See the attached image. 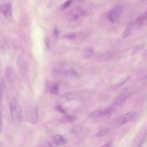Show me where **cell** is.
<instances>
[{
	"instance_id": "obj_1",
	"label": "cell",
	"mask_w": 147,
	"mask_h": 147,
	"mask_svg": "<svg viewBox=\"0 0 147 147\" xmlns=\"http://www.w3.org/2000/svg\"><path fill=\"white\" fill-rule=\"evenodd\" d=\"M10 113H11V119L14 124H20L22 120V112L20 105L18 102L14 99L10 102L9 104Z\"/></svg>"
},
{
	"instance_id": "obj_2",
	"label": "cell",
	"mask_w": 147,
	"mask_h": 147,
	"mask_svg": "<svg viewBox=\"0 0 147 147\" xmlns=\"http://www.w3.org/2000/svg\"><path fill=\"white\" fill-rule=\"evenodd\" d=\"M136 115H137V113L134 111H130L126 113L125 114L122 115L121 116L116 119V121L113 123V126L115 127H121V126L128 123L129 122L133 121L136 116Z\"/></svg>"
},
{
	"instance_id": "obj_3",
	"label": "cell",
	"mask_w": 147,
	"mask_h": 147,
	"mask_svg": "<svg viewBox=\"0 0 147 147\" xmlns=\"http://www.w3.org/2000/svg\"><path fill=\"white\" fill-rule=\"evenodd\" d=\"M25 115L27 120L32 123H35L38 118V110L36 104H30L26 108Z\"/></svg>"
},
{
	"instance_id": "obj_4",
	"label": "cell",
	"mask_w": 147,
	"mask_h": 147,
	"mask_svg": "<svg viewBox=\"0 0 147 147\" xmlns=\"http://www.w3.org/2000/svg\"><path fill=\"white\" fill-rule=\"evenodd\" d=\"M54 70L55 73L63 75V76H77L78 73L73 67H69L67 65L64 64H60L55 66L54 67Z\"/></svg>"
},
{
	"instance_id": "obj_5",
	"label": "cell",
	"mask_w": 147,
	"mask_h": 147,
	"mask_svg": "<svg viewBox=\"0 0 147 147\" xmlns=\"http://www.w3.org/2000/svg\"><path fill=\"white\" fill-rule=\"evenodd\" d=\"M113 109L109 108V109H104V110H98L92 112L90 114V117L93 119H106L109 118L113 114Z\"/></svg>"
},
{
	"instance_id": "obj_6",
	"label": "cell",
	"mask_w": 147,
	"mask_h": 147,
	"mask_svg": "<svg viewBox=\"0 0 147 147\" xmlns=\"http://www.w3.org/2000/svg\"><path fill=\"white\" fill-rule=\"evenodd\" d=\"M122 12H123V8L120 5H117L110 10L108 14V17L111 22L115 23L119 20Z\"/></svg>"
},
{
	"instance_id": "obj_7",
	"label": "cell",
	"mask_w": 147,
	"mask_h": 147,
	"mask_svg": "<svg viewBox=\"0 0 147 147\" xmlns=\"http://www.w3.org/2000/svg\"><path fill=\"white\" fill-rule=\"evenodd\" d=\"M132 93V90L131 88H126L123 89L122 90L121 93H120L119 96L116 98V101L114 103L115 106H120L121 105L123 104L125 101H126V99L129 97V96L131 95Z\"/></svg>"
},
{
	"instance_id": "obj_8",
	"label": "cell",
	"mask_w": 147,
	"mask_h": 147,
	"mask_svg": "<svg viewBox=\"0 0 147 147\" xmlns=\"http://www.w3.org/2000/svg\"><path fill=\"white\" fill-rule=\"evenodd\" d=\"M0 13L2 14L7 20H11L12 18V7L10 3H4L0 4Z\"/></svg>"
},
{
	"instance_id": "obj_9",
	"label": "cell",
	"mask_w": 147,
	"mask_h": 147,
	"mask_svg": "<svg viewBox=\"0 0 147 147\" xmlns=\"http://www.w3.org/2000/svg\"><path fill=\"white\" fill-rule=\"evenodd\" d=\"M88 13L84 9H82L80 8H76L73 10L70 11L68 14V19L70 21H74V20H78L80 17H84L87 16Z\"/></svg>"
},
{
	"instance_id": "obj_10",
	"label": "cell",
	"mask_w": 147,
	"mask_h": 147,
	"mask_svg": "<svg viewBox=\"0 0 147 147\" xmlns=\"http://www.w3.org/2000/svg\"><path fill=\"white\" fill-rule=\"evenodd\" d=\"M53 142L54 144L57 145V146H62L67 143V140L65 139L63 136L60 134H55L53 136Z\"/></svg>"
},
{
	"instance_id": "obj_11",
	"label": "cell",
	"mask_w": 147,
	"mask_h": 147,
	"mask_svg": "<svg viewBox=\"0 0 147 147\" xmlns=\"http://www.w3.org/2000/svg\"><path fill=\"white\" fill-rule=\"evenodd\" d=\"M146 19H147V13L145 12L144 14L139 16V17H138L137 20H136V22H135V24L139 26V27H141V26H142L145 22H146Z\"/></svg>"
},
{
	"instance_id": "obj_12",
	"label": "cell",
	"mask_w": 147,
	"mask_h": 147,
	"mask_svg": "<svg viewBox=\"0 0 147 147\" xmlns=\"http://www.w3.org/2000/svg\"><path fill=\"white\" fill-rule=\"evenodd\" d=\"M6 76L9 81L12 82L14 80V70L11 67H7V71H6Z\"/></svg>"
},
{
	"instance_id": "obj_13",
	"label": "cell",
	"mask_w": 147,
	"mask_h": 147,
	"mask_svg": "<svg viewBox=\"0 0 147 147\" xmlns=\"http://www.w3.org/2000/svg\"><path fill=\"white\" fill-rule=\"evenodd\" d=\"M75 98H76V95L74 93H71V92L65 93L62 96V98L65 101H70V100H74Z\"/></svg>"
},
{
	"instance_id": "obj_14",
	"label": "cell",
	"mask_w": 147,
	"mask_h": 147,
	"mask_svg": "<svg viewBox=\"0 0 147 147\" xmlns=\"http://www.w3.org/2000/svg\"><path fill=\"white\" fill-rule=\"evenodd\" d=\"M93 55V49L91 47H88L84 50L83 52V56H84L86 58H89V57H92Z\"/></svg>"
},
{
	"instance_id": "obj_15",
	"label": "cell",
	"mask_w": 147,
	"mask_h": 147,
	"mask_svg": "<svg viewBox=\"0 0 147 147\" xmlns=\"http://www.w3.org/2000/svg\"><path fill=\"white\" fill-rule=\"evenodd\" d=\"M75 120V117L71 116H69V115H65V116H63L61 119V121L63 122H71Z\"/></svg>"
},
{
	"instance_id": "obj_16",
	"label": "cell",
	"mask_w": 147,
	"mask_h": 147,
	"mask_svg": "<svg viewBox=\"0 0 147 147\" xmlns=\"http://www.w3.org/2000/svg\"><path fill=\"white\" fill-rule=\"evenodd\" d=\"M131 30H132V25L131 24V25L129 26V27L126 28V30L123 32V35H122V37H123V39L126 38V37H127L130 34L131 32Z\"/></svg>"
},
{
	"instance_id": "obj_17",
	"label": "cell",
	"mask_w": 147,
	"mask_h": 147,
	"mask_svg": "<svg viewBox=\"0 0 147 147\" xmlns=\"http://www.w3.org/2000/svg\"><path fill=\"white\" fill-rule=\"evenodd\" d=\"M58 85L57 84H53V86L50 88V90L52 93H54V94H57V92H58Z\"/></svg>"
},
{
	"instance_id": "obj_18",
	"label": "cell",
	"mask_w": 147,
	"mask_h": 147,
	"mask_svg": "<svg viewBox=\"0 0 147 147\" xmlns=\"http://www.w3.org/2000/svg\"><path fill=\"white\" fill-rule=\"evenodd\" d=\"M72 1H73V0H67V1H66L63 4V6H62V7H61V9L64 10V9H67V7H70V4H72Z\"/></svg>"
},
{
	"instance_id": "obj_19",
	"label": "cell",
	"mask_w": 147,
	"mask_h": 147,
	"mask_svg": "<svg viewBox=\"0 0 147 147\" xmlns=\"http://www.w3.org/2000/svg\"><path fill=\"white\" fill-rule=\"evenodd\" d=\"M108 131H109V129H103V130H100V131L97 134V136H98V137H101V136H105V135L108 133Z\"/></svg>"
},
{
	"instance_id": "obj_20",
	"label": "cell",
	"mask_w": 147,
	"mask_h": 147,
	"mask_svg": "<svg viewBox=\"0 0 147 147\" xmlns=\"http://www.w3.org/2000/svg\"><path fill=\"white\" fill-rule=\"evenodd\" d=\"M3 99V86L1 83H0V106L1 105Z\"/></svg>"
},
{
	"instance_id": "obj_21",
	"label": "cell",
	"mask_w": 147,
	"mask_h": 147,
	"mask_svg": "<svg viewBox=\"0 0 147 147\" xmlns=\"http://www.w3.org/2000/svg\"><path fill=\"white\" fill-rule=\"evenodd\" d=\"M3 127V121H2V114H1V112L0 111V132L2 130Z\"/></svg>"
},
{
	"instance_id": "obj_22",
	"label": "cell",
	"mask_w": 147,
	"mask_h": 147,
	"mask_svg": "<svg viewBox=\"0 0 147 147\" xmlns=\"http://www.w3.org/2000/svg\"><path fill=\"white\" fill-rule=\"evenodd\" d=\"M111 144V142H108L107 144H104L103 146H102L101 147H110Z\"/></svg>"
}]
</instances>
